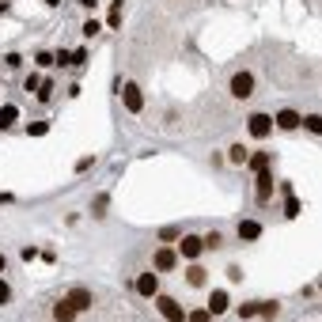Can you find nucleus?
Listing matches in <instances>:
<instances>
[{"label":"nucleus","instance_id":"obj_3","mask_svg":"<svg viewBox=\"0 0 322 322\" xmlns=\"http://www.w3.org/2000/svg\"><path fill=\"white\" fill-rule=\"evenodd\" d=\"M155 307H159V315H163V318H171V322H178V318H186V311H182L178 304H174V299H167V296H159V292H155Z\"/></svg>","mask_w":322,"mask_h":322},{"label":"nucleus","instance_id":"obj_30","mask_svg":"<svg viewBox=\"0 0 322 322\" xmlns=\"http://www.w3.org/2000/svg\"><path fill=\"white\" fill-rule=\"evenodd\" d=\"M4 266H8V258H4V254H0V273H4Z\"/></svg>","mask_w":322,"mask_h":322},{"label":"nucleus","instance_id":"obj_8","mask_svg":"<svg viewBox=\"0 0 322 322\" xmlns=\"http://www.w3.org/2000/svg\"><path fill=\"white\" fill-rule=\"evenodd\" d=\"M65 299H68V304H72L76 311H87V307H91V292H87V288H72Z\"/></svg>","mask_w":322,"mask_h":322},{"label":"nucleus","instance_id":"obj_27","mask_svg":"<svg viewBox=\"0 0 322 322\" xmlns=\"http://www.w3.org/2000/svg\"><path fill=\"white\" fill-rule=\"evenodd\" d=\"M201 243H205V247H212V250H216V247H220V243H224V239L216 235V231H212V235H209V239H201Z\"/></svg>","mask_w":322,"mask_h":322},{"label":"nucleus","instance_id":"obj_2","mask_svg":"<svg viewBox=\"0 0 322 322\" xmlns=\"http://www.w3.org/2000/svg\"><path fill=\"white\" fill-rule=\"evenodd\" d=\"M231 95H235V99H250V95H254V76L250 72H235L231 76Z\"/></svg>","mask_w":322,"mask_h":322},{"label":"nucleus","instance_id":"obj_20","mask_svg":"<svg viewBox=\"0 0 322 322\" xmlns=\"http://www.w3.org/2000/svg\"><path fill=\"white\" fill-rule=\"evenodd\" d=\"M285 216H299V201L292 197V193H288V201H285Z\"/></svg>","mask_w":322,"mask_h":322},{"label":"nucleus","instance_id":"obj_15","mask_svg":"<svg viewBox=\"0 0 322 322\" xmlns=\"http://www.w3.org/2000/svg\"><path fill=\"white\" fill-rule=\"evenodd\" d=\"M72 315H80V311H76L72 304H68V299H61V304L53 307V318H61V322H65V318H72Z\"/></svg>","mask_w":322,"mask_h":322},{"label":"nucleus","instance_id":"obj_10","mask_svg":"<svg viewBox=\"0 0 322 322\" xmlns=\"http://www.w3.org/2000/svg\"><path fill=\"white\" fill-rule=\"evenodd\" d=\"M269 197H273V174L269 171H258V201L266 205Z\"/></svg>","mask_w":322,"mask_h":322},{"label":"nucleus","instance_id":"obj_21","mask_svg":"<svg viewBox=\"0 0 322 322\" xmlns=\"http://www.w3.org/2000/svg\"><path fill=\"white\" fill-rule=\"evenodd\" d=\"M99 31H103V23H99V19H91V23H84V34H87V38H95Z\"/></svg>","mask_w":322,"mask_h":322},{"label":"nucleus","instance_id":"obj_13","mask_svg":"<svg viewBox=\"0 0 322 322\" xmlns=\"http://www.w3.org/2000/svg\"><path fill=\"white\" fill-rule=\"evenodd\" d=\"M228 311V292H212L209 296V315H224Z\"/></svg>","mask_w":322,"mask_h":322},{"label":"nucleus","instance_id":"obj_29","mask_svg":"<svg viewBox=\"0 0 322 322\" xmlns=\"http://www.w3.org/2000/svg\"><path fill=\"white\" fill-rule=\"evenodd\" d=\"M80 4H84V8H95V4H99V0H80Z\"/></svg>","mask_w":322,"mask_h":322},{"label":"nucleus","instance_id":"obj_4","mask_svg":"<svg viewBox=\"0 0 322 322\" xmlns=\"http://www.w3.org/2000/svg\"><path fill=\"white\" fill-rule=\"evenodd\" d=\"M122 103H125V110H129V114H140V106H144L140 87H136V84H125V87H122Z\"/></svg>","mask_w":322,"mask_h":322},{"label":"nucleus","instance_id":"obj_1","mask_svg":"<svg viewBox=\"0 0 322 322\" xmlns=\"http://www.w3.org/2000/svg\"><path fill=\"white\" fill-rule=\"evenodd\" d=\"M277 311H280L277 299H258V304H243L239 315H243V318H273Z\"/></svg>","mask_w":322,"mask_h":322},{"label":"nucleus","instance_id":"obj_11","mask_svg":"<svg viewBox=\"0 0 322 322\" xmlns=\"http://www.w3.org/2000/svg\"><path fill=\"white\" fill-rule=\"evenodd\" d=\"M273 125H277V129H299V114L296 110H280Z\"/></svg>","mask_w":322,"mask_h":322},{"label":"nucleus","instance_id":"obj_22","mask_svg":"<svg viewBox=\"0 0 322 322\" xmlns=\"http://www.w3.org/2000/svg\"><path fill=\"white\" fill-rule=\"evenodd\" d=\"M106 205H110V197H106V193H99V197H95V216H103Z\"/></svg>","mask_w":322,"mask_h":322},{"label":"nucleus","instance_id":"obj_25","mask_svg":"<svg viewBox=\"0 0 322 322\" xmlns=\"http://www.w3.org/2000/svg\"><path fill=\"white\" fill-rule=\"evenodd\" d=\"M8 299H12V288H8V285H4V280H0V307H4V304H8Z\"/></svg>","mask_w":322,"mask_h":322},{"label":"nucleus","instance_id":"obj_31","mask_svg":"<svg viewBox=\"0 0 322 322\" xmlns=\"http://www.w3.org/2000/svg\"><path fill=\"white\" fill-rule=\"evenodd\" d=\"M46 4H61V0H46Z\"/></svg>","mask_w":322,"mask_h":322},{"label":"nucleus","instance_id":"obj_14","mask_svg":"<svg viewBox=\"0 0 322 322\" xmlns=\"http://www.w3.org/2000/svg\"><path fill=\"white\" fill-rule=\"evenodd\" d=\"M247 163H250V171H269V152H254V155H247Z\"/></svg>","mask_w":322,"mask_h":322},{"label":"nucleus","instance_id":"obj_17","mask_svg":"<svg viewBox=\"0 0 322 322\" xmlns=\"http://www.w3.org/2000/svg\"><path fill=\"white\" fill-rule=\"evenodd\" d=\"M205 277H209V273H205L201 266H193V269L186 273V280H190V285H193V288H201V285H205Z\"/></svg>","mask_w":322,"mask_h":322},{"label":"nucleus","instance_id":"obj_5","mask_svg":"<svg viewBox=\"0 0 322 322\" xmlns=\"http://www.w3.org/2000/svg\"><path fill=\"white\" fill-rule=\"evenodd\" d=\"M247 125H250V136H258V140L273 133V118H269V114H254V118H250Z\"/></svg>","mask_w":322,"mask_h":322},{"label":"nucleus","instance_id":"obj_9","mask_svg":"<svg viewBox=\"0 0 322 322\" xmlns=\"http://www.w3.org/2000/svg\"><path fill=\"white\" fill-rule=\"evenodd\" d=\"M201 250H205V243H201L197 235H186V239L178 243V254H186V258H197Z\"/></svg>","mask_w":322,"mask_h":322},{"label":"nucleus","instance_id":"obj_24","mask_svg":"<svg viewBox=\"0 0 322 322\" xmlns=\"http://www.w3.org/2000/svg\"><path fill=\"white\" fill-rule=\"evenodd\" d=\"M50 91H53V84H50V80H42V84H38V99H42V103L50 99Z\"/></svg>","mask_w":322,"mask_h":322},{"label":"nucleus","instance_id":"obj_23","mask_svg":"<svg viewBox=\"0 0 322 322\" xmlns=\"http://www.w3.org/2000/svg\"><path fill=\"white\" fill-rule=\"evenodd\" d=\"M46 129H50V125H46V122H31V125H27V133H31V136H42Z\"/></svg>","mask_w":322,"mask_h":322},{"label":"nucleus","instance_id":"obj_16","mask_svg":"<svg viewBox=\"0 0 322 322\" xmlns=\"http://www.w3.org/2000/svg\"><path fill=\"white\" fill-rule=\"evenodd\" d=\"M15 118H19V110H15V106H0V129L15 125Z\"/></svg>","mask_w":322,"mask_h":322},{"label":"nucleus","instance_id":"obj_19","mask_svg":"<svg viewBox=\"0 0 322 322\" xmlns=\"http://www.w3.org/2000/svg\"><path fill=\"white\" fill-rule=\"evenodd\" d=\"M247 155H250V152L243 148V144H235V148H231V155H228V159H231V163H247Z\"/></svg>","mask_w":322,"mask_h":322},{"label":"nucleus","instance_id":"obj_7","mask_svg":"<svg viewBox=\"0 0 322 322\" xmlns=\"http://www.w3.org/2000/svg\"><path fill=\"white\" fill-rule=\"evenodd\" d=\"M174 261H178V254H174V250H167V247L155 250V269H159V273H171Z\"/></svg>","mask_w":322,"mask_h":322},{"label":"nucleus","instance_id":"obj_28","mask_svg":"<svg viewBox=\"0 0 322 322\" xmlns=\"http://www.w3.org/2000/svg\"><path fill=\"white\" fill-rule=\"evenodd\" d=\"M205 318H212L209 311H190V322H205Z\"/></svg>","mask_w":322,"mask_h":322},{"label":"nucleus","instance_id":"obj_26","mask_svg":"<svg viewBox=\"0 0 322 322\" xmlns=\"http://www.w3.org/2000/svg\"><path fill=\"white\" fill-rule=\"evenodd\" d=\"M19 65H23V61H19V53H8L4 57V68H19Z\"/></svg>","mask_w":322,"mask_h":322},{"label":"nucleus","instance_id":"obj_6","mask_svg":"<svg viewBox=\"0 0 322 322\" xmlns=\"http://www.w3.org/2000/svg\"><path fill=\"white\" fill-rule=\"evenodd\" d=\"M136 292L152 299L155 292H159V277H155V273H140V277H136Z\"/></svg>","mask_w":322,"mask_h":322},{"label":"nucleus","instance_id":"obj_18","mask_svg":"<svg viewBox=\"0 0 322 322\" xmlns=\"http://www.w3.org/2000/svg\"><path fill=\"white\" fill-rule=\"evenodd\" d=\"M299 125H307L311 133H322V118H318V114H307V118H299Z\"/></svg>","mask_w":322,"mask_h":322},{"label":"nucleus","instance_id":"obj_12","mask_svg":"<svg viewBox=\"0 0 322 322\" xmlns=\"http://www.w3.org/2000/svg\"><path fill=\"white\" fill-rule=\"evenodd\" d=\"M258 235H261V224L258 220H243L239 224V239L243 243H250V239H258Z\"/></svg>","mask_w":322,"mask_h":322}]
</instances>
